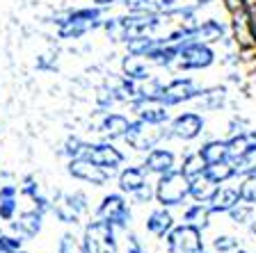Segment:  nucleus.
I'll use <instances>...</instances> for the list:
<instances>
[{
  "label": "nucleus",
  "mask_w": 256,
  "mask_h": 253,
  "mask_svg": "<svg viewBox=\"0 0 256 253\" xmlns=\"http://www.w3.org/2000/svg\"><path fill=\"white\" fill-rule=\"evenodd\" d=\"M210 215H213V212H210L208 203H199V201H194V203L183 212V222L190 224V226H194V228H199V231H204V228L208 226Z\"/></svg>",
  "instance_id": "nucleus-28"
},
{
  "label": "nucleus",
  "mask_w": 256,
  "mask_h": 253,
  "mask_svg": "<svg viewBox=\"0 0 256 253\" xmlns=\"http://www.w3.org/2000/svg\"><path fill=\"white\" fill-rule=\"evenodd\" d=\"M170 132H165L160 126H151V123H144V121H130L126 132V144L133 151H140V153H149L151 148H156L160 144V139H165Z\"/></svg>",
  "instance_id": "nucleus-6"
},
{
  "label": "nucleus",
  "mask_w": 256,
  "mask_h": 253,
  "mask_svg": "<svg viewBox=\"0 0 256 253\" xmlns=\"http://www.w3.org/2000/svg\"><path fill=\"white\" fill-rule=\"evenodd\" d=\"M146 183H149V174H146V169H144L142 164H140V167L122 169V174H119V178H117L119 192L128 194V196H133L135 192H140Z\"/></svg>",
  "instance_id": "nucleus-19"
},
{
  "label": "nucleus",
  "mask_w": 256,
  "mask_h": 253,
  "mask_svg": "<svg viewBox=\"0 0 256 253\" xmlns=\"http://www.w3.org/2000/svg\"><path fill=\"white\" fill-rule=\"evenodd\" d=\"M213 249L220 253H231L238 249V240L236 238H229V235H222V238H215L213 242Z\"/></svg>",
  "instance_id": "nucleus-35"
},
{
  "label": "nucleus",
  "mask_w": 256,
  "mask_h": 253,
  "mask_svg": "<svg viewBox=\"0 0 256 253\" xmlns=\"http://www.w3.org/2000/svg\"><path fill=\"white\" fill-rule=\"evenodd\" d=\"M82 158L92 160L94 164H98L101 169H106V171H117L119 167H122L124 162H126V155L119 151L114 144L110 142H98V144H87L85 148V155Z\"/></svg>",
  "instance_id": "nucleus-12"
},
{
  "label": "nucleus",
  "mask_w": 256,
  "mask_h": 253,
  "mask_svg": "<svg viewBox=\"0 0 256 253\" xmlns=\"http://www.w3.org/2000/svg\"><path fill=\"white\" fill-rule=\"evenodd\" d=\"M210 0H151V11L165 16H190Z\"/></svg>",
  "instance_id": "nucleus-15"
},
{
  "label": "nucleus",
  "mask_w": 256,
  "mask_h": 253,
  "mask_svg": "<svg viewBox=\"0 0 256 253\" xmlns=\"http://www.w3.org/2000/svg\"><path fill=\"white\" fill-rule=\"evenodd\" d=\"M199 253H206V251H199Z\"/></svg>",
  "instance_id": "nucleus-40"
},
{
  "label": "nucleus",
  "mask_w": 256,
  "mask_h": 253,
  "mask_svg": "<svg viewBox=\"0 0 256 253\" xmlns=\"http://www.w3.org/2000/svg\"><path fill=\"white\" fill-rule=\"evenodd\" d=\"M204 174L213 180L215 185H224L238 176V169H236V164L231 160H224V162H218V164H208Z\"/></svg>",
  "instance_id": "nucleus-29"
},
{
  "label": "nucleus",
  "mask_w": 256,
  "mask_h": 253,
  "mask_svg": "<svg viewBox=\"0 0 256 253\" xmlns=\"http://www.w3.org/2000/svg\"><path fill=\"white\" fill-rule=\"evenodd\" d=\"M85 253H117V238H114V226L106 219L96 217L94 222L85 228Z\"/></svg>",
  "instance_id": "nucleus-5"
},
{
  "label": "nucleus",
  "mask_w": 256,
  "mask_h": 253,
  "mask_svg": "<svg viewBox=\"0 0 256 253\" xmlns=\"http://www.w3.org/2000/svg\"><path fill=\"white\" fill-rule=\"evenodd\" d=\"M85 148H87V142H82L80 137H69L66 139V144H64V155L69 160H74V158H82L85 155Z\"/></svg>",
  "instance_id": "nucleus-34"
},
{
  "label": "nucleus",
  "mask_w": 256,
  "mask_h": 253,
  "mask_svg": "<svg viewBox=\"0 0 256 253\" xmlns=\"http://www.w3.org/2000/svg\"><path fill=\"white\" fill-rule=\"evenodd\" d=\"M199 84L194 82L192 78H172L167 84L160 87L158 100L162 105L172 107V105H181V103H188V100H194L199 94Z\"/></svg>",
  "instance_id": "nucleus-9"
},
{
  "label": "nucleus",
  "mask_w": 256,
  "mask_h": 253,
  "mask_svg": "<svg viewBox=\"0 0 256 253\" xmlns=\"http://www.w3.org/2000/svg\"><path fill=\"white\" fill-rule=\"evenodd\" d=\"M96 7H108V5H114L117 0H92Z\"/></svg>",
  "instance_id": "nucleus-38"
},
{
  "label": "nucleus",
  "mask_w": 256,
  "mask_h": 253,
  "mask_svg": "<svg viewBox=\"0 0 256 253\" xmlns=\"http://www.w3.org/2000/svg\"><path fill=\"white\" fill-rule=\"evenodd\" d=\"M172 228H174V217H172V212L167 208L160 206L146 217V231L151 235H156V238H165Z\"/></svg>",
  "instance_id": "nucleus-22"
},
{
  "label": "nucleus",
  "mask_w": 256,
  "mask_h": 253,
  "mask_svg": "<svg viewBox=\"0 0 256 253\" xmlns=\"http://www.w3.org/2000/svg\"><path fill=\"white\" fill-rule=\"evenodd\" d=\"M66 171L74 180H80V183H87V185H94V187H103V185L110 183V171L101 169L98 164H94L92 160L87 158H74L69 160L66 164Z\"/></svg>",
  "instance_id": "nucleus-11"
},
{
  "label": "nucleus",
  "mask_w": 256,
  "mask_h": 253,
  "mask_svg": "<svg viewBox=\"0 0 256 253\" xmlns=\"http://www.w3.org/2000/svg\"><path fill=\"white\" fill-rule=\"evenodd\" d=\"M154 194L162 208L183 206L190 199V178L181 169H172L167 174L158 176V183L154 185Z\"/></svg>",
  "instance_id": "nucleus-2"
},
{
  "label": "nucleus",
  "mask_w": 256,
  "mask_h": 253,
  "mask_svg": "<svg viewBox=\"0 0 256 253\" xmlns=\"http://www.w3.org/2000/svg\"><path fill=\"white\" fill-rule=\"evenodd\" d=\"M226 215L231 217V222L234 224H247V222H254L256 217V206L252 203H245V201H240L236 208H231Z\"/></svg>",
  "instance_id": "nucleus-31"
},
{
  "label": "nucleus",
  "mask_w": 256,
  "mask_h": 253,
  "mask_svg": "<svg viewBox=\"0 0 256 253\" xmlns=\"http://www.w3.org/2000/svg\"><path fill=\"white\" fill-rule=\"evenodd\" d=\"M238 192H240V201L256 206V176H252V174L245 176L242 183L238 185Z\"/></svg>",
  "instance_id": "nucleus-33"
},
{
  "label": "nucleus",
  "mask_w": 256,
  "mask_h": 253,
  "mask_svg": "<svg viewBox=\"0 0 256 253\" xmlns=\"http://www.w3.org/2000/svg\"><path fill=\"white\" fill-rule=\"evenodd\" d=\"M42 219H44V212H39L37 208L34 210H26L12 222V231L18 238H37L39 231H42Z\"/></svg>",
  "instance_id": "nucleus-20"
},
{
  "label": "nucleus",
  "mask_w": 256,
  "mask_h": 253,
  "mask_svg": "<svg viewBox=\"0 0 256 253\" xmlns=\"http://www.w3.org/2000/svg\"><path fill=\"white\" fill-rule=\"evenodd\" d=\"M58 253H85V244L82 240H78L74 233H64L62 240H60Z\"/></svg>",
  "instance_id": "nucleus-32"
},
{
  "label": "nucleus",
  "mask_w": 256,
  "mask_h": 253,
  "mask_svg": "<svg viewBox=\"0 0 256 253\" xmlns=\"http://www.w3.org/2000/svg\"><path fill=\"white\" fill-rule=\"evenodd\" d=\"M218 190V185L208 178L206 174H199L194 178H190V199L199 201V203H208V199L213 196V192Z\"/></svg>",
  "instance_id": "nucleus-26"
},
{
  "label": "nucleus",
  "mask_w": 256,
  "mask_h": 253,
  "mask_svg": "<svg viewBox=\"0 0 256 253\" xmlns=\"http://www.w3.org/2000/svg\"><path fill=\"white\" fill-rule=\"evenodd\" d=\"M96 217L110 222L114 228H128L130 224V208L128 201L122 194H108L101 199L98 208H96Z\"/></svg>",
  "instance_id": "nucleus-10"
},
{
  "label": "nucleus",
  "mask_w": 256,
  "mask_h": 253,
  "mask_svg": "<svg viewBox=\"0 0 256 253\" xmlns=\"http://www.w3.org/2000/svg\"><path fill=\"white\" fill-rule=\"evenodd\" d=\"M130 110H133V114L138 116L140 121L151 123V126H162V123L170 121L167 105H162L160 100H154V98L135 100L133 105H130Z\"/></svg>",
  "instance_id": "nucleus-14"
},
{
  "label": "nucleus",
  "mask_w": 256,
  "mask_h": 253,
  "mask_svg": "<svg viewBox=\"0 0 256 253\" xmlns=\"http://www.w3.org/2000/svg\"><path fill=\"white\" fill-rule=\"evenodd\" d=\"M162 14L156 11H130L128 16H114L103 21V30L112 41H135L142 37H151L154 30L160 25Z\"/></svg>",
  "instance_id": "nucleus-1"
},
{
  "label": "nucleus",
  "mask_w": 256,
  "mask_h": 253,
  "mask_svg": "<svg viewBox=\"0 0 256 253\" xmlns=\"http://www.w3.org/2000/svg\"><path fill=\"white\" fill-rule=\"evenodd\" d=\"M18 187L16 185H2L0 187V219L2 222H12L18 210Z\"/></svg>",
  "instance_id": "nucleus-25"
},
{
  "label": "nucleus",
  "mask_w": 256,
  "mask_h": 253,
  "mask_svg": "<svg viewBox=\"0 0 256 253\" xmlns=\"http://www.w3.org/2000/svg\"><path fill=\"white\" fill-rule=\"evenodd\" d=\"M197 105L202 107V110H220V107L224 105V100H226V89L224 87H210V89H202L197 94Z\"/></svg>",
  "instance_id": "nucleus-27"
},
{
  "label": "nucleus",
  "mask_w": 256,
  "mask_h": 253,
  "mask_svg": "<svg viewBox=\"0 0 256 253\" xmlns=\"http://www.w3.org/2000/svg\"><path fill=\"white\" fill-rule=\"evenodd\" d=\"M126 253H146V249L142 247V242H140L135 235H130V238H128V249H126Z\"/></svg>",
  "instance_id": "nucleus-37"
},
{
  "label": "nucleus",
  "mask_w": 256,
  "mask_h": 253,
  "mask_svg": "<svg viewBox=\"0 0 256 253\" xmlns=\"http://www.w3.org/2000/svg\"><path fill=\"white\" fill-rule=\"evenodd\" d=\"M151 64L146 62L144 57L140 55L128 53L122 62V71H124V78H130V80H138V82H144V80H151V71H149Z\"/></svg>",
  "instance_id": "nucleus-23"
},
{
  "label": "nucleus",
  "mask_w": 256,
  "mask_h": 253,
  "mask_svg": "<svg viewBox=\"0 0 256 253\" xmlns=\"http://www.w3.org/2000/svg\"><path fill=\"white\" fill-rule=\"evenodd\" d=\"M231 253H247V251H231Z\"/></svg>",
  "instance_id": "nucleus-39"
},
{
  "label": "nucleus",
  "mask_w": 256,
  "mask_h": 253,
  "mask_svg": "<svg viewBox=\"0 0 256 253\" xmlns=\"http://www.w3.org/2000/svg\"><path fill=\"white\" fill-rule=\"evenodd\" d=\"M188 37L190 41H204V43H215L224 37V27L215 18H206V21L188 23Z\"/></svg>",
  "instance_id": "nucleus-16"
},
{
  "label": "nucleus",
  "mask_w": 256,
  "mask_h": 253,
  "mask_svg": "<svg viewBox=\"0 0 256 253\" xmlns=\"http://www.w3.org/2000/svg\"><path fill=\"white\" fill-rule=\"evenodd\" d=\"M167 251L170 253H199L204 251L202 231L190 224L174 226L167 233Z\"/></svg>",
  "instance_id": "nucleus-8"
},
{
  "label": "nucleus",
  "mask_w": 256,
  "mask_h": 253,
  "mask_svg": "<svg viewBox=\"0 0 256 253\" xmlns=\"http://www.w3.org/2000/svg\"><path fill=\"white\" fill-rule=\"evenodd\" d=\"M204 128H206V121H204V116L199 112H183L170 123V137L192 142V139H197L202 135Z\"/></svg>",
  "instance_id": "nucleus-13"
},
{
  "label": "nucleus",
  "mask_w": 256,
  "mask_h": 253,
  "mask_svg": "<svg viewBox=\"0 0 256 253\" xmlns=\"http://www.w3.org/2000/svg\"><path fill=\"white\" fill-rule=\"evenodd\" d=\"M103 7H82L66 14L58 25L60 39H80L82 34L103 25Z\"/></svg>",
  "instance_id": "nucleus-3"
},
{
  "label": "nucleus",
  "mask_w": 256,
  "mask_h": 253,
  "mask_svg": "<svg viewBox=\"0 0 256 253\" xmlns=\"http://www.w3.org/2000/svg\"><path fill=\"white\" fill-rule=\"evenodd\" d=\"M240 203V192L234 185H218V190L213 192V196L208 199V208L210 212H229L231 208H236Z\"/></svg>",
  "instance_id": "nucleus-21"
},
{
  "label": "nucleus",
  "mask_w": 256,
  "mask_h": 253,
  "mask_svg": "<svg viewBox=\"0 0 256 253\" xmlns=\"http://www.w3.org/2000/svg\"><path fill=\"white\" fill-rule=\"evenodd\" d=\"M142 167L146 169V174L162 176V174H167V171H172V169L176 167V155H174V151H170V148H158L156 146L146 153Z\"/></svg>",
  "instance_id": "nucleus-17"
},
{
  "label": "nucleus",
  "mask_w": 256,
  "mask_h": 253,
  "mask_svg": "<svg viewBox=\"0 0 256 253\" xmlns=\"http://www.w3.org/2000/svg\"><path fill=\"white\" fill-rule=\"evenodd\" d=\"M50 212L62 224H78L80 215L87 212V196L82 192H60L55 201H50Z\"/></svg>",
  "instance_id": "nucleus-7"
},
{
  "label": "nucleus",
  "mask_w": 256,
  "mask_h": 253,
  "mask_svg": "<svg viewBox=\"0 0 256 253\" xmlns=\"http://www.w3.org/2000/svg\"><path fill=\"white\" fill-rule=\"evenodd\" d=\"M128 126H130V119L126 114H119V112H106L98 123V132L108 142L112 139H124L128 132Z\"/></svg>",
  "instance_id": "nucleus-18"
},
{
  "label": "nucleus",
  "mask_w": 256,
  "mask_h": 253,
  "mask_svg": "<svg viewBox=\"0 0 256 253\" xmlns=\"http://www.w3.org/2000/svg\"><path fill=\"white\" fill-rule=\"evenodd\" d=\"M133 199H135V203H149L151 199H156V194H154V185L146 183L140 192H135Z\"/></svg>",
  "instance_id": "nucleus-36"
},
{
  "label": "nucleus",
  "mask_w": 256,
  "mask_h": 253,
  "mask_svg": "<svg viewBox=\"0 0 256 253\" xmlns=\"http://www.w3.org/2000/svg\"><path fill=\"white\" fill-rule=\"evenodd\" d=\"M215 62V50L204 41H183L178 43L174 64L178 71H202Z\"/></svg>",
  "instance_id": "nucleus-4"
},
{
  "label": "nucleus",
  "mask_w": 256,
  "mask_h": 253,
  "mask_svg": "<svg viewBox=\"0 0 256 253\" xmlns=\"http://www.w3.org/2000/svg\"><path fill=\"white\" fill-rule=\"evenodd\" d=\"M197 151L204 158L206 167L208 164H218V162L229 160V144H226V139H210V142H206L202 148H197Z\"/></svg>",
  "instance_id": "nucleus-24"
},
{
  "label": "nucleus",
  "mask_w": 256,
  "mask_h": 253,
  "mask_svg": "<svg viewBox=\"0 0 256 253\" xmlns=\"http://www.w3.org/2000/svg\"><path fill=\"white\" fill-rule=\"evenodd\" d=\"M181 171L188 176V178H194V176L206 171V162H204V158L199 155V151H192V153H188L186 158H183Z\"/></svg>",
  "instance_id": "nucleus-30"
}]
</instances>
